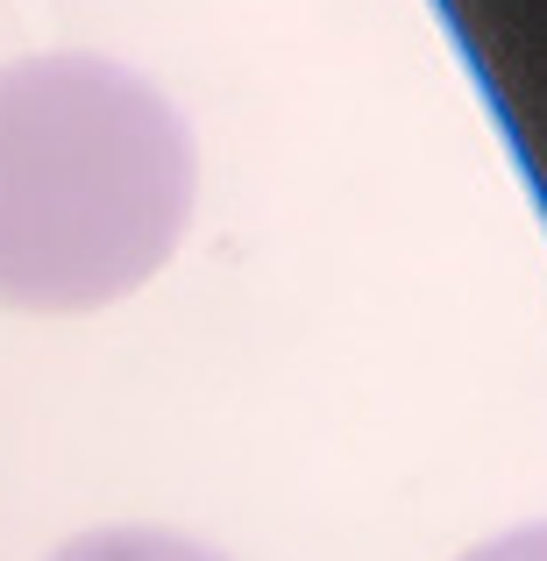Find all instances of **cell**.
<instances>
[{
	"label": "cell",
	"instance_id": "1",
	"mask_svg": "<svg viewBox=\"0 0 547 561\" xmlns=\"http://www.w3.org/2000/svg\"><path fill=\"white\" fill-rule=\"evenodd\" d=\"M200 150L185 114L107 57L0 65V306L93 313L171 263Z\"/></svg>",
	"mask_w": 547,
	"mask_h": 561
},
{
	"label": "cell",
	"instance_id": "2",
	"mask_svg": "<svg viewBox=\"0 0 547 561\" xmlns=\"http://www.w3.org/2000/svg\"><path fill=\"white\" fill-rule=\"evenodd\" d=\"M50 561H228L185 534H157V526H100V534L65 540Z\"/></svg>",
	"mask_w": 547,
	"mask_h": 561
},
{
	"label": "cell",
	"instance_id": "3",
	"mask_svg": "<svg viewBox=\"0 0 547 561\" xmlns=\"http://www.w3.org/2000/svg\"><path fill=\"white\" fill-rule=\"evenodd\" d=\"M463 561H547V526H520V534H498L483 548H469Z\"/></svg>",
	"mask_w": 547,
	"mask_h": 561
}]
</instances>
